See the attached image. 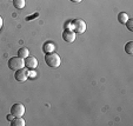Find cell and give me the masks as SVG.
<instances>
[{"label": "cell", "instance_id": "cell-13", "mask_svg": "<svg viewBox=\"0 0 133 126\" xmlns=\"http://www.w3.org/2000/svg\"><path fill=\"white\" fill-rule=\"evenodd\" d=\"M125 52L127 54H133V41H128L127 44L125 45Z\"/></svg>", "mask_w": 133, "mask_h": 126}, {"label": "cell", "instance_id": "cell-14", "mask_svg": "<svg viewBox=\"0 0 133 126\" xmlns=\"http://www.w3.org/2000/svg\"><path fill=\"white\" fill-rule=\"evenodd\" d=\"M125 25L127 26V28L130 31H133V20H132V19H128V20L125 23Z\"/></svg>", "mask_w": 133, "mask_h": 126}, {"label": "cell", "instance_id": "cell-9", "mask_svg": "<svg viewBox=\"0 0 133 126\" xmlns=\"http://www.w3.org/2000/svg\"><path fill=\"white\" fill-rule=\"evenodd\" d=\"M30 56V51H28L27 47H20L19 51H18V57H20V58L25 59Z\"/></svg>", "mask_w": 133, "mask_h": 126}, {"label": "cell", "instance_id": "cell-11", "mask_svg": "<svg viewBox=\"0 0 133 126\" xmlns=\"http://www.w3.org/2000/svg\"><path fill=\"white\" fill-rule=\"evenodd\" d=\"M12 3L17 10H23L25 7V0H12Z\"/></svg>", "mask_w": 133, "mask_h": 126}, {"label": "cell", "instance_id": "cell-8", "mask_svg": "<svg viewBox=\"0 0 133 126\" xmlns=\"http://www.w3.org/2000/svg\"><path fill=\"white\" fill-rule=\"evenodd\" d=\"M54 50H55V45L52 43V41H47V43H45L43 46V51L46 53V54H47V53L54 52Z\"/></svg>", "mask_w": 133, "mask_h": 126}, {"label": "cell", "instance_id": "cell-7", "mask_svg": "<svg viewBox=\"0 0 133 126\" xmlns=\"http://www.w3.org/2000/svg\"><path fill=\"white\" fill-rule=\"evenodd\" d=\"M25 66L28 70H34L38 66V60L35 57H31L28 56L27 58H25Z\"/></svg>", "mask_w": 133, "mask_h": 126}, {"label": "cell", "instance_id": "cell-10", "mask_svg": "<svg viewBox=\"0 0 133 126\" xmlns=\"http://www.w3.org/2000/svg\"><path fill=\"white\" fill-rule=\"evenodd\" d=\"M11 125L12 126H24L25 125V120H24L21 117H17L15 119H13L11 121Z\"/></svg>", "mask_w": 133, "mask_h": 126}, {"label": "cell", "instance_id": "cell-17", "mask_svg": "<svg viewBox=\"0 0 133 126\" xmlns=\"http://www.w3.org/2000/svg\"><path fill=\"white\" fill-rule=\"evenodd\" d=\"M7 119H8V120H11V121H12V120H13V116H12V114H10V116H7Z\"/></svg>", "mask_w": 133, "mask_h": 126}, {"label": "cell", "instance_id": "cell-2", "mask_svg": "<svg viewBox=\"0 0 133 126\" xmlns=\"http://www.w3.org/2000/svg\"><path fill=\"white\" fill-rule=\"evenodd\" d=\"M25 66V60L20 57H12V58L8 60V67L12 71H17L20 70Z\"/></svg>", "mask_w": 133, "mask_h": 126}, {"label": "cell", "instance_id": "cell-3", "mask_svg": "<svg viewBox=\"0 0 133 126\" xmlns=\"http://www.w3.org/2000/svg\"><path fill=\"white\" fill-rule=\"evenodd\" d=\"M72 27H73V30H74L75 33L81 34V33H84L86 31L87 25H86V23L83 20V19H75V20L72 21Z\"/></svg>", "mask_w": 133, "mask_h": 126}, {"label": "cell", "instance_id": "cell-15", "mask_svg": "<svg viewBox=\"0 0 133 126\" xmlns=\"http://www.w3.org/2000/svg\"><path fill=\"white\" fill-rule=\"evenodd\" d=\"M35 76H37V73H35L34 71H32V70L28 71V77H31V78H34Z\"/></svg>", "mask_w": 133, "mask_h": 126}, {"label": "cell", "instance_id": "cell-4", "mask_svg": "<svg viewBox=\"0 0 133 126\" xmlns=\"http://www.w3.org/2000/svg\"><path fill=\"white\" fill-rule=\"evenodd\" d=\"M25 113V106L23 104H13L12 107H11V114L13 117H23Z\"/></svg>", "mask_w": 133, "mask_h": 126}, {"label": "cell", "instance_id": "cell-12", "mask_svg": "<svg viewBox=\"0 0 133 126\" xmlns=\"http://www.w3.org/2000/svg\"><path fill=\"white\" fill-rule=\"evenodd\" d=\"M130 18H128V14L127 13H125V12H120L118 14V20H119V23L120 24H125L126 21L128 20Z\"/></svg>", "mask_w": 133, "mask_h": 126}, {"label": "cell", "instance_id": "cell-18", "mask_svg": "<svg viewBox=\"0 0 133 126\" xmlns=\"http://www.w3.org/2000/svg\"><path fill=\"white\" fill-rule=\"evenodd\" d=\"M72 3H80V1H83V0H71Z\"/></svg>", "mask_w": 133, "mask_h": 126}, {"label": "cell", "instance_id": "cell-6", "mask_svg": "<svg viewBox=\"0 0 133 126\" xmlns=\"http://www.w3.org/2000/svg\"><path fill=\"white\" fill-rule=\"evenodd\" d=\"M77 38L75 35V32L72 30H65L63 32V39L66 41V43H73Z\"/></svg>", "mask_w": 133, "mask_h": 126}, {"label": "cell", "instance_id": "cell-1", "mask_svg": "<svg viewBox=\"0 0 133 126\" xmlns=\"http://www.w3.org/2000/svg\"><path fill=\"white\" fill-rule=\"evenodd\" d=\"M45 63L47 64L50 67L57 68V67L60 66L61 59H60V57H59L57 53L52 52V53H47V54L45 56Z\"/></svg>", "mask_w": 133, "mask_h": 126}, {"label": "cell", "instance_id": "cell-19", "mask_svg": "<svg viewBox=\"0 0 133 126\" xmlns=\"http://www.w3.org/2000/svg\"><path fill=\"white\" fill-rule=\"evenodd\" d=\"M1 26H3V18L0 17V28H1Z\"/></svg>", "mask_w": 133, "mask_h": 126}, {"label": "cell", "instance_id": "cell-5", "mask_svg": "<svg viewBox=\"0 0 133 126\" xmlns=\"http://www.w3.org/2000/svg\"><path fill=\"white\" fill-rule=\"evenodd\" d=\"M14 78L19 83H24V81L27 80L28 78V71L25 70V68H20V70H17L15 71V74H14Z\"/></svg>", "mask_w": 133, "mask_h": 126}, {"label": "cell", "instance_id": "cell-16", "mask_svg": "<svg viewBox=\"0 0 133 126\" xmlns=\"http://www.w3.org/2000/svg\"><path fill=\"white\" fill-rule=\"evenodd\" d=\"M35 17H38V13H35L34 15H32V17H27L26 18V21H30V20H33V18H35Z\"/></svg>", "mask_w": 133, "mask_h": 126}]
</instances>
